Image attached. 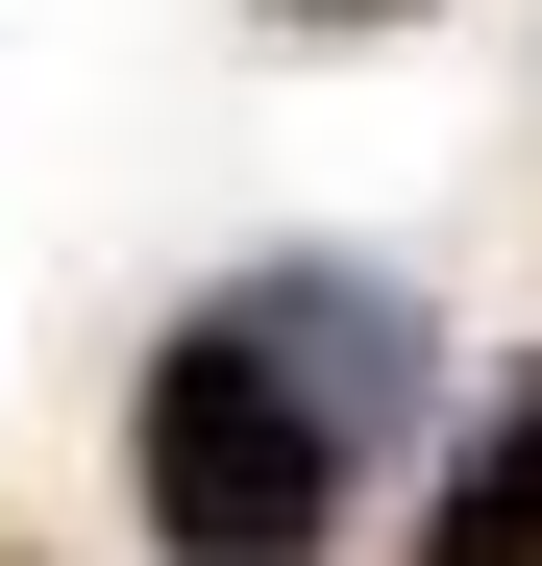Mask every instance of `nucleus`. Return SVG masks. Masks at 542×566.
Masks as SVG:
<instances>
[{"label": "nucleus", "mask_w": 542, "mask_h": 566, "mask_svg": "<svg viewBox=\"0 0 542 566\" xmlns=\"http://www.w3.org/2000/svg\"><path fill=\"white\" fill-rule=\"evenodd\" d=\"M124 493H148V566H321L345 542V419L247 321H198V345H148V395H124Z\"/></svg>", "instance_id": "1"}, {"label": "nucleus", "mask_w": 542, "mask_h": 566, "mask_svg": "<svg viewBox=\"0 0 542 566\" xmlns=\"http://www.w3.org/2000/svg\"><path fill=\"white\" fill-rule=\"evenodd\" d=\"M222 321H247L271 369H296V395H321L345 443H371V419L419 395V369H444V345H419V296H395V271H247V296H222Z\"/></svg>", "instance_id": "2"}, {"label": "nucleus", "mask_w": 542, "mask_h": 566, "mask_svg": "<svg viewBox=\"0 0 542 566\" xmlns=\"http://www.w3.org/2000/svg\"><path fill=\"white\" fill-rule=\"evenodd\" d=\"M419 566H542V369L444 443V493H419Z\"/></svg>", "instance_id": "3"}, {"label": "nucleus", "mask_w": 542, "mask_h": 566, "mask_svg": "<svg viewBox=\"0 0 542 566\" xmlns=\"http://www.w3.org/2000/svg\"><path fill=\"white\" fill-rule=\"evenodd\" d=\"M296 25H419V0H296Z\"/></svg>", "instance_id": "4"}]
</instances>
